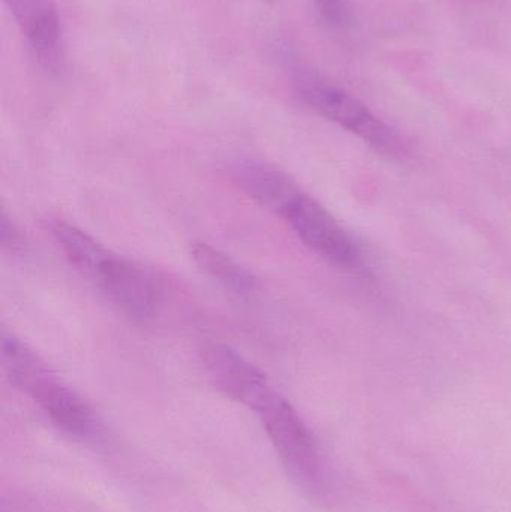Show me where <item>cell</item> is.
Segmentation results:
<instances>
[{"mask_svg":"<svg viewBox=\"0 0 511 512\" xmlns=\"http://www.w3.org/2000/svg\"><path fill=\"white\" fill-rule=\"evenodd\" d=\"M201 357L215 387L246 408H254L272 390L264 373L227 345L207 343Z\"/></svg>","mask_w":511,"mask_h":512,"instance_id":"obj_6","label":"cell"},{"mask_svg":"<svg viewBox=\"0 0 511 512\" xmlns=\"http://www.w3.org/2000/svg\"><path fill=\"white\" fill-rule=\"evenodd\" d=\"M2 245L3 248L11 249L12 252L21 248L20 231L17 230L6 212H3L2 215Z\"/></svg>","mask_w":511,"mask_h":512,"instance_id":"obj_12","label":"cell"},{"mask_svg":"<svg viewBox=\"0 0 511 512\" xmlns=\"http://www.w3.org/2000/svg\"><path fill=\"white\" fill-rule=\"evenodd\" d=\"M321 17L330 24H341L345 18V0H314Z\"/></svg>","mask_w":511,"mask_h":512,"instance_id":"obj_11","label":"cell"},{"mask_svg":"<svg viewBox=\"0 0 511 512\" xmlns=\"http://www.w3.org/2000/svg\"><path fill=\"white\" fill-rule=\"evenodd\" d=\"M192 258L198 267L203 268L213 280L224 286L227 291L249 297L258 291V280L243 268L231 256L207 243H195L191 249Z\"/></svg>","mask_w":511,"mask_h":512,"instance_id":"obj_10","label":"cell"},{"mask_svg":"<svg viewBox=\"0 0 511 512\" xmlns=\"http://www.w3.org/2000/svg\"><path fill=\"white\" fill-rule=\"evenodd\" d=\"M47 228L69 264L84 277L95 282L111 252L96 242L92 236L62 219H50Z\"/></svg>","mask_w":511,"mask_h":512,"instance_id":"obj_9","label":"cell"},{"mask_svg":"<svg viewBox=\"0 0 511 512\" xmlns=\"http://www.w3.org/2000/svg\"><path fill=\"white\" fill-rule=\"evenodd\" d=\"M261 2H264V3H273V2H275V0H261Z\"/></svg>","mask_w":511,"mask_h":512,"instance_id":"obj_13","label":"cell"},{"mask_svg":"<svg viewBox=\"0 0 511 512\" xmlns=\"http://www.w3.org/2000/svg\"><path fill=\"white\" fill-rule=\"evenodd\" d=\"M2 361L12 385L33 400L60 430L80 439L98 435L99 420L92 406L26 343L6 331L2 334Z\"/></svg>","mask_w":511,"mask_h":512,"instance_id":"obj_1","label":"cell"},{"mask_svg":"<svg viewBox=\"0 0 511 512\" xmlns=\"http://www.w3.org/2000/svg\"><path fill=\"white\" fill-rule=\"evenodd\" d=\"M21 35L44 68H59L62 62V29L51 0H5Z\"/></svg>","mask_w":511,"mask_h":512,"instance_id":"obj_7","label":"cell"},{"mask_svg":"<svg viewBox=\"0 0 511 512\" xmlns=\"http://www.w3.org/2000/svg\"><path fill=\"white\" fill-rule=\"evenodd\" d=\"M285 219L302 242L321 258L338 265H351L356 262L357 251L353 240L314 198L306 194L300 195L291 204Z\"/></svg>","mask_w":511,"mask_h":512,"instance_id":"obj_4","label":"cell"},{"mask_svg":"<svg viewBox=\"0 0 511 512\" xmlns=\"http://www.w3.org/2000/svg\"><path fill=\"white\" fill-rule=\"evenodd\" d=\"M294 84L300 98L312 110L347 129L372 149L386 156H399L404 152L399 135L347 90L308 72H299Z\"/></svg>","mask_w":511,"mask_h":512,"instance_id":"obj_3","label":"cell"},{"mask_svg":"<svg viewBox=\"0 0 511 512\" xmlns=\"http://www.w3.org/2000/svg\"><path fill=\"white\" fill-rule=\"evenodd\" d=\"M234 177L248 197L282 218L287 215L291 204L303 194L287 174L263 162L240 164L234 170Z\"/></svg>","mask_w":511,"mask_h":512,"instance_id":"obj_8","label":"cell"},{"mask_svg":"<svg viewBox=\"0 0 511 512\" xmlns=\"http://www.w3.org/2000/svg\"><path fill=\"white\" fill-rule=\"evenodd\" d=\"M95 283L131 318H149L158 306L159 292L152 276L140 265L123 256H108Z\"/></svg>","mask_w":511,"mask_h":512,"instance_id":"obj_5","label":"cell"},{"mask_svg":"<svg viewBox=\"0 0 511 512\" xmlns=\"http://www.w3.org/2000/svg\"><path fill=\"white\" fill-rule=\"evenodd\" d=\"M251 411L291 477L312 492H324L326 472L320 448L294 406L272 388Z\"/></svg>","mask_w":511,"mask_h":512,"instance_id":"obj_2","label":"cell"}]
</instances>
